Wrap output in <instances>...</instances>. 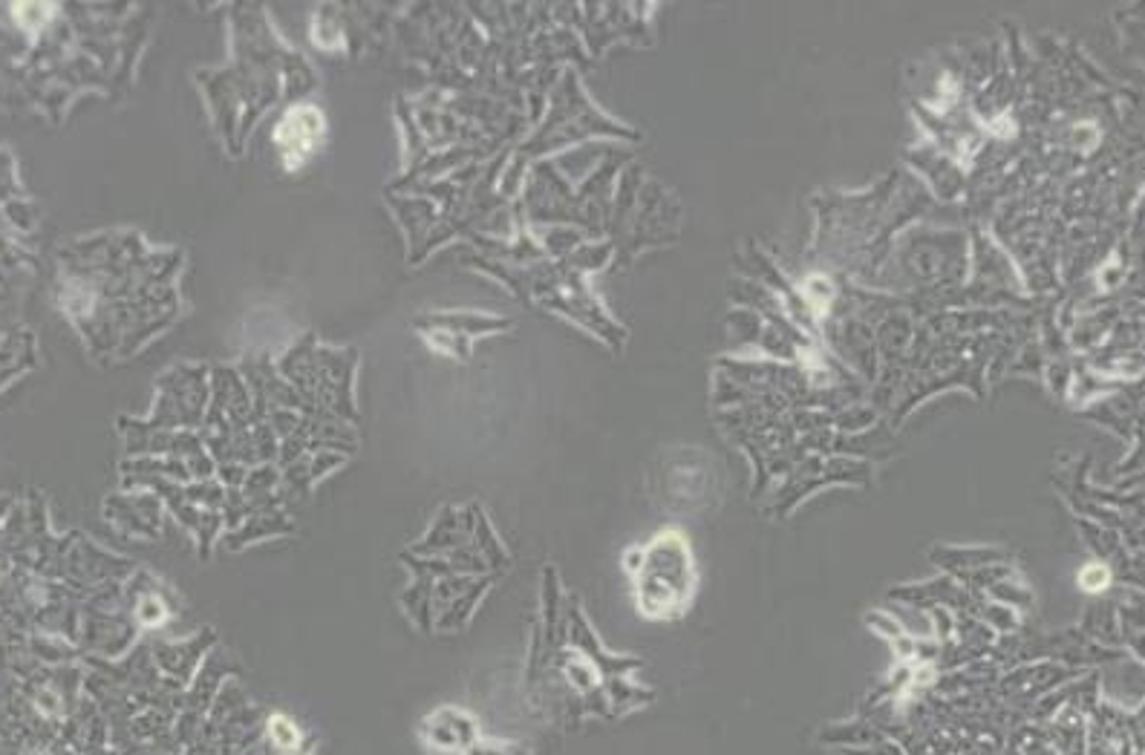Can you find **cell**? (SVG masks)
<instances>
[{"instance_id": "6da1fadb", "label": "cell", "mask_w": 1145, "mask_h": 755, "mask_svg": "<svg viewBox=\"0 0 1145 755\" xmlns=\"http://www.w3.org/2000/svg\"><path fill=\"white\" fill-rule=\"evenodd\" d=\"M326 134L324 112L312 105H297L274 127V145L281 150L283 168L301 170L312 159Z\"/></svg>"}]
</instances>
